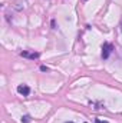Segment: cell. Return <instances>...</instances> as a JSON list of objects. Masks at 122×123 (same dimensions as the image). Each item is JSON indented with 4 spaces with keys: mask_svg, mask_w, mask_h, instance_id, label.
Wrapping results in <instances>:
<instances>
[{
    "mask_svg": "<svg viewBox=\"0 0 122 123\" xmlns=\"http://www.w3.org/2000/svg\"><path fill=\"white\" fill-rule=\"evenodd\" d=\"M95 123H108V122H106V120H101V119H96V120H95Z\"/></svg>",
    "mask_w": 122,
    "mask_h": 123,
    "instance_id": "6",
    "label": "cell"
},
{
    "mask_svg": "<svg viewBox=\"0 0 122 123\" xmlns=\"http://www.w3.org/2000/svg\"><path fill=\"white\" fill-rule=\"evenodd\" d=\"M17 93L22 94V96H29L30 94V87L27 85H20V86H17Z\"/></svg>",
    "mask_w": 122,
    "mask_h": 123,
    "instance_id": "3",
    "label": "cell"
},
{
    "mask_svg": "<svg viewBox=\"0 0 122 123\" xmlns=\"http://www.w3.org/2000/svg\"><path fill=\"white\" fill-rule=\"evenodd\" d=\"M40 70H42V72H47V70H49V69H47V67H46V66H40Z\"/></svg>",
    "mask_w": 122,
    "mask_h": 123,
    "instance_id": "5",
    "label": "cell"
},
{
    "mask_svg": "<svg viewBox=\"0 0 122 123\" xmlns=\"http://www.w3.org/2000/svg\"><path fill=\"white\" fill-rule=\"evenodd\" d=\"M121 27H122V23H121Z\"/></svg>",
    "mask_w": 122,
    "mask_h": 123,
    "instance_id": "8",
    "label": "cell"
},
{
    "mask_svg": "<svg viewBox=\"0 0 122 123\" xmlns=\"http://www.w3.org/2000/svg\"><path fill=\"white\" fill-rule=\"evenodd\" d=\"M112 44H109V43H103V46H102V59H108L109 57V55H111V52H112Z\"/></svg>",
    "mask_w": 122,
    "mask_h": 123,
    "instance_id": "1",
    "label": "cell"
},
{
    "mask_svg": "<svg viewBox=\"0 0 122 123\" xmlns=\"http://www.w3.org/2000/svg\"><path fill=\"white\" fill-rule=\"evenodd\" d=\"M65 123H73V122H65Z\"/></svg>",
    "mask_w": 122,
    "mask_h": 123,
    "instance_id": "7",
    "label": "cell"
},
{
    "mask_svg": "<svg viewBox=\"0 0 122 123\" xmlns=\"http://www.w3.org/2000/svg\"><path fill=\"white\" fill-rule=\"evenodd\" d=\"M22 122L23 123H30V116H29V115H25V116L22 117Z\"/></svg>",
    "mask_w": 122,
    "mask_h": 123,
    "instance_id": "4",
    "label": "cell"
},
{
    "mask_svg": "<svg viewBox=\"0 0 122 123\" xmlns=\"http://www.w3.org/2000/svg\"><path fill=\"white\" fill-rule=\"evenodd\" d=\"M20 56L22 57H26V59H32V60H34V59H39V53L37 52H26V50H23L22 53H20Z\"/></svg>",
    "mask_w": 122,
    "mask_h": 123,
    "instance_id": "2",
    "label": "cell"
}]
</instances>
